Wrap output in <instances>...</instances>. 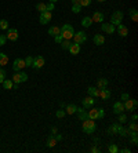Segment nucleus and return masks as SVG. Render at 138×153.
Wrapping results in <instances>:
<instances>
[{
  "label": "nucleus",
  "instance_id": "obj_1",
  "mask_svg": "<svg viewBox=\"0 0 138 153\" xmlns=\"http://www.w3.org/2000/svg\"><path fill=\"white\" fill-rule=\"evenodd\" d=\"M60 35L62 39H65V40H70L75 35L73 26H72L70 23H65L62 28H60Z\"/></svg>",
  "mask_w": 138,
  "mask_h": 153
},
{
  "label": "nucleus",
  "instance_id": "obj_2",
  "mask_svg": "<svg viewBox=\"0 0 138 153\" xmlns=\"http://www.w3.org/2000/svg\"><path fill=\"white\" fill-rule=\"evenodd\" d=\"M87 116H88V119H91V120L104 119V116H105V110H104L102 108H92L87 112Z\"/></svg>",
  "mask_w": 138,
  "mask_h": 153
},
{
  "label": "nucleus",
  "instance_id": "obj_3",
  "mask_svg": "<svg viewBox=\"0 0 138 153\" xmlns=\"http://www.w3.org/2000/svg\"><path fill=\"white\" fill-rule=\"evenodd\" d=\"M95 130H97L95 120H91V119L83 120V131L86 134H92V132H95Z\"/></svg>",
  "mask_w": 138,
  "mask_h": 153
},
{
  "label": "nucleus",
  "instance_id": "obj_4",
  "mask_svg": "<svg viewBox=\"0 0 138 153\" xmlns=\"http://www.w3.org/2000/svg\"><path fill=\"white\" fill-rule=\"evenodd\" d=\"M123 17L124 14L123 11H115V13L112 14V17H110V23L112 25H119V23H122V21H123Z\"/></svg>",
  "mask_w": 138,
  "mask_h": 153
},
{
  "label": "nucleus",
  "instance_id": "obj_5",
  "mask_svg": "<svg viewBox=\"0 0 138 153\" xmlns=\"http://www.w3.org/2000/svg\"><path fill=\"white\" fill-rule=\"evenodd\" d=\"M73 39H75V43H78V44H83V43H86V41H87V35H86L83 31H79V32H76V33L73 35Z\"/></svg>",
  "mask_w": 138,
  "mask_h": 153
},
{
  "label": "nucleus",
  "instance_id": "obj_6",
  "mask_svg": "<svg viewBox=\"0 0 138 153\" xmlns=\"http://www.w3.org/2000/svg\"><path fill=\"white\" fill-rule=\"evenodd\" d=\"M124 110H134V109L138 106V102H137V99H131V98H129V99H126L124 101Z\"/></svg>",
  "mask_w": 138,
  "mask_h": 153
},
{
  "label": "nucleus",
  "instance_id": "obj_7",
  "mask_svg": "<svg viewBox=\"0 0 138 153\" xmlns=\"http://www.w3.org/2000/svg\"><path fill=\"white\" fill-rule=\"evenodd\" d=\"M51 18H53L51 11H43V13H40V18H39V21H40L41 25H47V23L51 21Z\"/></svg>",
  "mask_w": 138,
  "mask_h": 153
},
{
  "label": "nucleus",
  "instance_id": "obj_8",
  "mask_svg": "<svg viewBox=\"0 0 138 153\" xmlns=\"http://www.w3.org/2000/svg\"><path fill=\"white\" fill-rule=\"evenodd\" d=\"M26 80H28V75L25 72H17L13 76V81L14 83H17V84L23 83V81H26Z\"/></svg>",
  "mask_w": 138,
  "mask_h": 153
},
{
  "label": "nucleus",
  "instance_id": "obj_9",
  "mask_svg": "<svg viewBox=\"0 0 138 153\" xmlns=\"http://www.w3.org/2000/svg\"><path fill=\"white\" fill-rule=\"evenodd\" d=\"M23 68H26V65H25V59H22V58H17L15 61H14V63H13V69L15 70V72H19V70H22Z\"/></svg>",
  "mask_w": 138,
  "mask_h": 153
},
{
  "label": "nucleus",
  "instance_id": "obj_10",
  "mask_svg": "<svg viewBox=\"0 0 138 153\" xmlns=\"http://www.w3.org/2000/svg\"><path fill=\"white\" fill-rule=\"evenodd\" d=\"M44 63H46L44 58H43L41 55H37V57H35V58H33L32 68H35V69H41V68L44 66Z\"/></svg>",
  "mask_w": 138,
  "mask_h": 153
},
{
  "label": "nucleus",
  "instance_id": "obj_11",
  "mask_svg": "<svg viewBox=\"0 0 138 153\" xmlns=\"http://www.w3.org/2000/svg\"><path fill=\"white\" fill-rule=\"evenodd\" d=\"M101 29H102V32H105V33H108V35H112V33H115L116 32V28H115V25H112V23H106V22H104L101 25Z\"/></svg>",
  "mask_w": 138,
  "mask_h": 153
},
{
  "label": "nucleus",
  "instance_id": "obj_12",
  "mask_svg": "<svg viewBox=\"0 0 138 153\" xmlns=\"http://www.w3.org/2000/svg\"><path fill=\"white\" fill-rule=\"evenodd\" d=\"M6 37H7V40L15 41L17 39H18V31H17V29H7Z\"/></svg>",
  "mask_w": 138,
  "mask_h": 153
},
{
  "label": "nucleus",
  "instance_id": "obj_13",
  "mask_svg": "<svg viewBox=\"0 0 138 153\" xmlns=\"http://www.w3.org/2000/svg\"><path fill=\"white\" fill-rule=\"evenodd\" d=\"M116 31H117V33H119V36L122 37H126L127 35H129V29H127V26L126 25H123V23H119V25H116Z\"/></svg>",
  "mask_w": 138,
  "mask_h": 153
},
{
  "label": "nucleus",
  "instance_id": "obj_14",
  "mask_svg": "<svg viewBox=\"0 0 138 153\" xmlns=\"http://www.w3.org/2000/svg\"><path fill=\"white\" fill-rule=\"evenodd\" d=\"M94 102H95V99L92 98V97H90V95H88L87 98H84L82 101V104H83V108L84 109H90L92 106V105H94Z\"/></svg>",
  "mask_w": 138,
  "mask_h": 153
},
{
  "label": "nucleus",
  "instance_id": "obj_15",
  "mask_svg": "<svg viewBox=\"0 0 138 153\" xmlns=\"http://www.w3.org/2000/svg\"><path fill=\"white\" fill-rule=\"evenodd\" d=\"M123 112H126V110H124V105H123V102H120V101L115 102V104H113V113L119 115V113H123Z\"/></svg>",
  "mask_w": 138,
  "mask_h": 153
},
{
  "label": "nucleus",
  "instance_id": "obj_16",
  "mask_svg": "<svg viewBox=\"0 0 138 153\" xmlns=\"http://www.w3.org/2000/svg\"><path fill=\"white\" fill-rule=\"evenodd\" d=\"M68 51H69V53H70L72 55H78L79 53H80V44H78V43H72Z\"/></svg>",
  "mask_w": 138,
  "mask_h": 153
},
{
  "label": "nucleus",
  "instance_id": "obj_17",
  "mask_svg": "<svg viewBox=\"0 0 138 153\" xmlns=\"http://www.w3.org/2000/svg\"><path fill=\"white\" fill-rule=\"evenodd\" d=\"M98 97L101 99H109L110 98V91L108 90V87L106 88H100V94Z\"/></svg>",
  "mask_w": 138,
  "mask_h": 153
},
{
  "label": "nucleus",
  "instance_id": "obj_18",
  "mask_svg": "<svg viewBox=\"0 0 138 153\" xmlns=\"http://www.w3.org/2000/svg\"><path fill=\"white\" fill-rule=\"evenodd\" d=\"M119 128H120V124H119V123H113V124H112V126L108 128V131H106V132H108L109 135H115V134H117Z\"/></svg>",
  "mask_w": 138,
  "mask_h": 153
},
{
  "label": "nucleus",
  "instance_id": "obj_19",
  "mask_svg": "<svg viewBox=\"0 0 138 153\" xmlns=\"http://www.w3.org/2000/svg\"><path fill=\"white\" fill-rule=\"evenodd\" d=\"M76 110H78V106H76L75 104L65 105V112L68 113V115H75V113H76Z\"/></svg>",
  "mask_w": 138,
  "mask_h": 153
},
{
  "label": "nucleus",
  "instance_id": "obj_20",
  "mask_svg": "<svg viewBox=\"0 0 138 153\" xmlns=\"http://www.w3.org/2000/svg\"><path fill=\"white\" fill-rule=\"evenodd\" d=\"M76 113H78V116H79V119L80 120H86V119H88V116H87V112H86V109L83 108H78V110H76Z\"/></svg>",
  "mask_w": 138,
  "mask_h": 153
},
{
  "label": "nucleus",
  "instance_id": "obj_21",
  "mask_svg": "<svg viewBox=\"0 0 138 153\" xmlns=\"http://www.w3.org/2000/svg\"><path fill=\"white\" fill-rule=\"evenodd\" d=\"M91 19H92V22H102L104 21V14L100 13V11H95V13L92 14Z\"/></svg>",
  "mask_w": 138,
  "mask_h": 153
},
{
  "label": "nucleus",
  "instance_id": "obj_22",
  "mask_svg": "<svg viewBox=\"0 0 138 153\" xmlns=\"http://www.w3.org/2000/svg\"><path fill=\"white\" fill-rule=\"evenodd\" d=\"M92 41H94V44H97V46H102L105 43V37L102 36V35H95V36L92 37Z\"/></svg>",
  "mask_w": 138,
  "mask_h": 153
},
{
  "label": "nucleus",
  "instance_id": "obj_23",
  "mask_svg": "<svg viewBox=\"0 0 138 153\" xmlns=\"http://www.w3.org/2000/svg\"><path fill=\"white\" fill-rule=\"evenodd\" d=\"M87 93H88V95H90V97H92V98H97V97H98V94H100V88H97V87H88Z\"/></svg>",
  "mask_w": 138,
  "mask_h": 153
},
{
  "label": "nucleus",
  "instance_id": "obj_24",
  "mask_svg": "<svg viewBox=\"0 0 138 153\" xmlns=\"http://www.w3.org/2000/svg\"><path fill=\"white\" fill-rule=\"evenodd\" d=\"M108 79H104V77H101V79H98V81H97V88H106L108 87Z\"/></svg>",
  "mask_w": 138,
  "mask_h": 153
},
{
  "label": "nucleus",
  "instance_id": "obj_25",
  "mask_svg": "<svg viewBox=\"0 0 138 153\" xmlns=\"http://www.w3.org/2000/svg\"><path fill=\"white\" fill-rule=\"evenodd\" d=\"M129 14H130V18H131V21H133V22H137V21H138V11H137V10H135V9H130Z\"/></svg>",
  "mask_w": 138,
  "mask_h": 153
},
{
  "label": "nucleus",
  "instance_id": "obj_26",
  "mask_svg": "<svg viewBox=\"0 0 138 153\" xmlns=\"http://www.w3.org/2000/svg\"><path fill=\"white\" fill-rule=\"evenodd\" d=\"M92 25V19L91 17H84V18L82 19V26L84 28H90Z\"/></svg>",
  "mask_w": 138,
  "mask_h": 153
},
{
  "label": "nucleus",
  "instance_id": "obj_27",
  "mask_svg": "<svg viewBox=\"0 0 138 153\" xmlns=\"http://www.w3.org/2000/svg\"><path fill=\"white\" fill-rule=\"evenodd\" d=\"M48 35L53 36V37L58 36V35H60V28H58V26H51L50 29H48Z\"/></svg>",
  "mask_w": 138,
  "mask_h": 153
},
{
  "label": "nucleus",
  "instance_id": "obj_28",
  "mask_svg": "<svg viewBox=\"0 0 138 153\" xmlns=\"http://www.w3.org/2000/svg\"><path fill=\"white\" fill-rule=\"evenodd\" d=\"M1 84H3V87H4L6 90H13L14 81H13V80H10V79H6V80L3 81V83H1Z\"/></svg>",
  "mask_w": 138,
  "mask_h": 153
},
{
  "label": "nucleus",
  "instance_id": "obj_29",
  "mask_svg": "<svg viewBox=\"0 0 138 153\" xmlns=\"http://www.w3.org/2000/svg\"><path fill=\"white\" fill-rule=\"evenodd\" d=\"M9 63V57L4 53H0V66H6Z\"/></svg>",
  "mask_w": 138,
  "mask_h": 153
},
{
  "label": "nucleus",
  "instance_id": "obj_30",
  "mask_svg": "<svg viewBox=\"0 0 138 153\" xmlns=\"http://www.w3.org/2000/svg\"><path fill=\"white\" fill-rule=\"evenodd\" d=\"M55 145H57V139H55L54 135H50L48 137V139H47V146L48 148H54Z\"/></svg>",
  "mask_w": 138,
  "mask_h": 153
},
{
  "label": "nucleus",
  "instance_id": "obj_31",
  "mask_svg": "<svg viewBox=\"0 0 138 153\" xmlns=\"http://www.w3.org/2000/svg\"><path fill=\"white\" fill-rule=\"evenodd\" d=\"M0 29L1 31H7L9 29V21L7 19H0Z\"/></svg>",
  "mask_w": 138,
  "mask_h": 153
},
{
  "label": "nucleus",
  "instance_id": "obj_32",
  "mask_svg": "<svg viewBox=\"0 0 138 153\" xmlns=\"http://www.w3.org/2000/svg\"><path fill=\"white\" fill-rule=\"evenodd\" d=\"M117 134H119L120 137H127V135H129V131H127V128H124V127L120 126L119 131H117Z\"/></svg>",
  "mask_w": 138,
  "mask_h": 153
},
{
  "label": "nucleus",
  "instance_id": "obj_33",
  "mask_svg": "<svg viewBox=\"0 0 138 153\" xmlns=\"http://www.w3.org/2000/svg\"><path fill=\"white\" fill-rule=\"evenodd\" d=\"M60 44H61V47H62L64 50H69V47H70V44H72V43H70L69 40H65V39H64V40L61 41Z\"/></svg>",
  "mask_w": 138,
  "mask_h": 153
},
{
  "label": "nucleus",
  "instance_id": "obj_34",
  "mask_svg": "<svg viewBox=\"0 0 138 153\" xmlns=\"http://www.w3.org/2000/svg\"><path fill=\"white\" fill-rule=\"evenodd\" d=\"M25 65H26V68H31L33 65V57H31V55H28L26 58H25Z\"/></svg>",
  "mask_w": 138,
  "mask_h": 153
},
{
  "label": "nucleus",
  "instance_id": "obj_35",
  "mask_svg": "<svg viewBox=\"0 0 138 153\" xmlns=\"http://www.w3.org/2000/svg\"><path fill=\"white\" fill-rule=\"evenodd\" d=\"M36 9H37V11L43 13V11H46V10H47V4H46V3H39V4L36 6Z\"/></svg>",
  "mask_w": 138,
  "mask_h": 153
},
{
  "label": "nucleus",
  "instance_id": "obj_36",
  "mask_svg": "<svg viewBox=\"0 0 138 153\" xmlns=\"http://www.w3.org/2000/svg\"><path fill=\"white\" fill-rule=\"evenodd\" d=\"M108 152H109V153H117V152H119V148H117L115 144H112V145H109V148H108Z\"/></svg>",
  "mask_w": 138,
  "mask_h": 153
},
{
  "label": "nucleus",
  "instance_id": "obj_37",
  "mask_svg": "<svg viewBox=\"0 0 138 153\" xmlns=\"http://www.w3.org/2000/svg\"><path fill=\"white\" fill-rule=\"evenodd\" d=\"M80 11H82V6L80 4H72V13L79 14Z\"/></svg>",
  "mask_w": 138,
  "mask_h": 153
},
{
  "label": "nucleus",
  "instance_id": "obj_38",
  "mask_svg": "<svg viewBox=\"0 0 138 153\" xmlns=\"http://www.w3.org/2000/svg\"><path fill=\"white\" fill-rule=\"evenodd\" d=\"M6 80V70L0 66V83H3Z\"/></svg>",
  "mask_w": 138,
  "mask_h": 153
},
{
  "label": "nucleus",
  "instance_id": "obj_39",
  "mask_svg": "<svg viewBox=\"0 0 138 153\" xmlns=\"http://www.w3.org/2000/svg\"><path fill=\"white\" fill-rule=\"evenodd\" d=\"M129 131H138V126H137V123L133 122V123H130V126L129 128H127Z\"/></svg>",
  "mask_w": 138,
  "mask_h": 153
},
{
  "label": "nucleus",
  "instance_id": "obj_40",
  "mask_svg": "<svg viewBox=\"0 0 138 153\" xmlns=\"http://www.w3.org/2000/svg\"><path fill=\"white\" fill-rule=\"evenodd\" d=\"M126 122H127V116L124 115V112L123 113H119V123H122V124H123V123H126Z\"/></svg>",
  "mask_w": 138,
  "mask_h": 153
},
{
  "label": "nucleus",
  "instance_id": "obj_41",
  "mask_svg": "<svg viewBox=\"0 0 138 153\" xmlns=\"http://www.w3.org/2000/svg\"><path fill=\"white\" fill-rule=\"evenodd\" d=\"M65 115H66V112H65L64 109H61V110H57V113H55V116L58 117V119H62Z\"/></svg>",
  "mask_w": 138,
  "mask_h": 153
},
{
  "label": "nucleus",
  "instance_id": "obj_42",
  "mask_svg": "<svg viewBox=\"0 0 138 153\" xmlns=\"http://www.w3.org/2000/svg\"><path fill=\"white\" fill-rule=\"evenodd\" d=\"M92 0H80V6L82 7H88V6L91 4Z\"/></svg>",
  "mask_w": 138,
  "mask_h": 153
},
{
  "label": "nucleus",
  "instance_id": "obj_43",
  "mask_svg": "<svg viewBox=\"0 0 138 153\" xmlns=\"http://www.w3.org/2000/svg\"><path fill=\"white\" fill-rule=\"evenodd\" d=\"M6 43H7V37H6V35H0V47L4 46Z\"/></svg>",
  "mask_w": 138,
  "mask_h": 153
},
{
  "label": "nucleus",
  "instance_id": "obj_44",
  "mask_svg": "<svg viewBox=\"0 0 138 153\" xmlns=\"http://www.w3.org/2000/svg\"><path fill=\"white\" fill-rule=\"evenodd\" d=\"M54 9H55V6H54V3H48V4H47V10L46 11H54Z\"/></svg>",
  "mask_w": 138,
  "mask_h": 153
},
{
  "label": "nucleus",
  "instance_id": "obj_45",
  "mask_svg": "<svg viewBox=\"0 0 138 153\" xmlns=\"http://www.w3.org/2000/svg\"><path fill=\"white\" fill-rule=\"evenodd\" d=\"M137 137H138V135H133V137H131V144H133V145H138Z\"/></svg>",
  "mask_w": 138,
  "mask_h": 153
},
{
  "label": "nucleus",
  "instance_id": "obj_46",
  "mask_svg": "<svg viewBox=\"0 0 138 153\" xmlns=\"http://www.w3.org/2000/svg\"><path fill=\"white\" fill-rule=\"evenodd\" d=\"M54 137H55V139H57V142H60V141H62V135L58 134V132H57V134H54Z\"/></svg>",
  "mask_w": 138,
  "mask_h": 153
},
{
  "label": "nucleus",
  "instance_id": "obj_47",
  "mask_svg": "<svg viewBox=\"0 0 138 153\" xmlns=\"http://www.w3.org/2000/svg\"><path fill=\"white\" fill-rule=\"evenodd\" d=\"M120 98L123 99V101H126V99H129V98H130V95L127 94V93H123V94H122V97H120Z\"/></svg>",
  "mask_w": 138,
  "mask_h": 153
},
{
  "label": "nucleus",
  "instance_id": "obj_48",
  "mask_svg": "<svg viewBox=\"0 0 138 153\" xmlns=\"http://www.w3.org/2000/svg\"><path fill=\"white\" fill-rule=\"evenodd\" d=\"M54 40L57 41V43H61V41L64 40V39H62V37H61V35H58V36H55V37H54Z\"/></svg>",
  "mask_w": 138,
  "mask_h": 153
},
{
  "label": "nucleus",
  "instance_id": "obj_49",
  "mask_svg": "<svg viewBox=\"0 0 138 153\" xmlns=\"http://www.w3.org/2000/svg\"><path fill=\"white\" fill-rule=\"evenodd\" d=\"M131 120H133V122H137V120H138V116L135 115V113H134L133 116H131Z\"/></svg>",
  "mask_w": 138,
  "mask_h": 153
},
{
  "label": "nucleus",
  "instance_id": "obj_50",
  "mask_svg": "<svg viewBox=\"0 0 138 153\" xmlns=\"http://www.w3.org/2000/svg\"><path fill=\"white\" fill-rule=\"evenodd\" d=\"M91 152H92V153H98V152H100V149L97 148V146H94V148L91 149Z\"/></svg>",
  "mask_w": 138,
  "mask_h": 153
},
{
  "label": "nucleus",
  "instance_id": "obj_51",
  "mask_svg": "<svg viewBox=\"0 0 138 153\" xmlns=\"http://www.w3.org/2000/svg\"><path fill=\"white\" fill-rule=\"evenodd\" d=\"M120 152H122V153H130V149L129 148H124V149H122Z\"/></svg>",
  "mask_w": 138,
  "mask_h": 153
},
{
  "label": "nucleus",
  "instance_id": "obj_52",
  "mask_svg": "<svg viewBox=\"0 0 138 153\" xmlns=\"http://www.w3.org/2000/svg\"><path fill=\"white\" fill-rule=\"evenodd\" d=\"M57 131H58L57 130V127H51V132H53V135L57 134Z\"/></svg>",
  "mask_w": 138,
  "mask_h": 153
},
{
  "label": "nucleus",
  "instance_id": "obj_53",
  "mask_svg": "<svg viewBox=\"0 0 138 153\" xmlns=\"http://www.w3.org/2000/svg\"><path fill=\"white\" fill-rule=\"evenodd\" d=\"M72 4H80V0H72Z\"/></svg>",
  "mask_w": 138,
  "mask_h": 153
},
{
  "label": "nucleus",
  "instance_id": "obj_54",
  "mask_svg": "<svg viewBox=\"0 0 138 153\" xmlns=\"http://www.w3.org/2000/svg\"><path fill=\"white\" fill-rule=\"evenodd\" d=\"M51 3H55V1H58V0H50Z\"/></svg>",
  "mask_w": 138,
  "mask_h": 153
},
{
  "label": "nucleus",
  "instance_id": "obj_55",
  "mask_svg": "<svg viewBox=\"0 0 138 153\" xmlns=\"http://www.w3.org/2000/svg\"><path fill=\"white\" fill-rule=\"evenodd\" d=\"M98 1H100V3H102V1H105V0H98Z\"/></svg>",
  "mask_w": 138,
  "mask_h": 153
}]
</instances>
